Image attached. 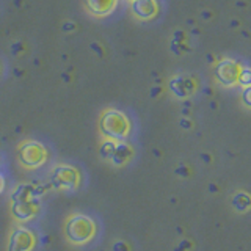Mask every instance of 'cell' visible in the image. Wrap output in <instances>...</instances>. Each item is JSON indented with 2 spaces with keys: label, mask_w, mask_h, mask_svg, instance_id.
<instances>
[{
  "label": "cell",
  "mask_w": 251,
  "mask_h": 251,
  "mask_svg": "<svg viewBox=\"0 0 251 251\" xmlns=\"http://www.w3.org/2000/svg\"><path fill=\"white\" fill-rule=\"evenodd\" d=\"M179 124H180V127H182V129H190L192 127V121L187 120V118H182Z\"/></svg>",
  "instance_id": "7402d4cb"
},
{
  "label": "cell",
  "mask_w": 251,
  "mask_h": 251,
  "mask_svg": "<svg viewBox=\"0 0 251 251\" xmlns=\"http://www.w3.org/2000/svg\"><path fill=\"white\" fill-rule=\"evenodd\" d=\"M19 163L27 170H38L49 160L47 148L36 140H25L18 148Z\"/></svg>",
  "instance_id": "277c9868"
},
{
  "label": "cell",
  "mask_w": 251,
  "mask_h": 251,
  "mask_svg": "<svg viewBox=\"0 0 251 251\" xmlns=\"http://www.w3.org/2000/svg\"><path fill=\"white\" fill-rule=\"evenodd\" d=\"M242 66L237 61H234L231 58H225L217 65L215 74L220 83H223L226 86H232L235 83H239V74H240Z\"/></svg>",
  "instance_id": "52a82bcc"
},
{
  "label": "cell",
  "mask_w": 251,
  "mask_h": 251,
  "mask_svg": "<svg viewBox=\"0 0 251 251\" xmlns=\"http://www.w3.org/2000/svg\"><path fill=\"white\" fill-rule=\"evenodd\" d=\"M116 143H118V141H115V140L102 138L100 146H99V155H100V159H104V160L110 162V159H112V155H113V151H115Z\"/></svg>",
  "instance_id": "5bb4252c"
},
{
  "label": "cell",
  "mask_w": 251,
  "mask_h": 251,
  "mask_svg": "<svg viewBox=\"0 0 251 251\" xmlns=\"http://www.w3.org/2000/svg\"><path fill=\"white\" fill-rule=\"evenodd\" d=\"M231 204L237 212H247L251 209V196L247 192H237L232 196Z\"/></svg>",
  "instance_id": "4fadbf2b"
},
{
  "label": "cell",
  "mask_w": 251,
  "mask_h": 251,
  "mask_svg": "<svg viewBox=\"0 0 251 251\" xmlns=\"http://www.w3.org/2000/svg\"><path fill=\"white\" fill-rule=\"evenodd\" d=\"M168 86H170V91L179 99H185L188 96H192L196 90V83L193 78L188 75H180V74L173 77Z\"/></svg>",
  "instance_id": "8fae6325"
},
{
  "label": "cell",
  "mask_w": 251,
  "mask_h": 251,
  "mask_svg": "<svg viewBox=\"0 0 251 251\" xmlns=\"http://www.w3.org/2000/svg\"><path fill=\"white\" fill-rule=\"evenodd\" d=\"M98 127L102 138L124 141L130 135L132 124L129 116L124 112L113 107H108L105 110H102V113L99 115Z\"/></svg>",
  "instance_id": "6da1fadb"
},
{
  "label": "cell",
  "mask_w": 251,
  "mask_h": 251,
  "mask_svg": "<svg viewBox=\"0 0 251 251\" xmlns=\"http://www.w3.org/2000/svg\"><path fill=\"white\" fill-rule=\"evenodd\" d=\"M159 93H160V88H152V91H151V96H152V98H155Z\"/></svg>",
  "instance_id": "cb8c5ba5"
},
{
  "label": "cell",
  "mask_w": 251,
  "mask_h": 251,
  "mask_svg": "<svg viewBox=\"0 0 251 251\" xmlns=\"http://www.w3.org/2000/svg\"><path fill=\"white\" fill-rule=\"evenodd\" d=\"M36 247V234L27 226H14L8 237L6 251H33Z\"/></svg>",
  "instance_id": "5b68a950"
},
{
  "label": "cell",
  "mask_w": 251,
  "mask_h": 251,
  "mask_svg": "<svg viewBox=\"0 0 251 251\" xmlns=\"http://www.w3.org/2000/svg\"><path fill=\"white\" fill-rule=\"evenodd\" d=\"M0 69H2V66H0Z\"/></svg>",
  "instance_id": "83f0119b"
},
{
  "label": "cell",
  "mask_w": 251,
  "mask_h": 251,
  "mask_svg": "<svg viewBox=\"0 0 251 251\" xmlns=\"http://www.w3.org/2000/svg\"><path fill=\"white\" fill-rule=\"evenodd\" d=\"M41 209V201H18V202H10V210L14 220L24 223V222H31Z\"/></svg>",
  "instance_id": "ba28073f"
},
{
  "label": "cell",
  "mask_w": 251,
  "mask_h": 251,
  "mask_svg": "<svg viewBox=\"0 0 251 251\" xmlns=\"http://www.w3.org/2000/svg\"><path fill=\"white\" fill-rule=\"evenodd\" d=\"M209 190H210V192H217V190H218V187H217V185H210V187H209Z\"/></svg>",
  "instance_id": "d4e9b609"
},
{
  "label": "cell",
  "mask_w": 251,
  "mask_h": 251,
  "mask_svg": "<svg viewBox=\"0 0 251 251\" xmlns=\"http://www.w3.org/2000/svg\"><path fill=\"white\" fill-rule=\"evenodd\" d=\"M113 251H129L130 247H129V243H126L124 240H116L113 243V247H112Z\"/></svg>",
  "instance_id": "e0dca14e"
},
{
  "label": "cell",
  "mask_w": 251,
  "mask_h": 251,
  "mask_svg": "<svg viewBox=\"0 0 251 251\" xmlns=\"http://www.w3.org/2000/svg\"><path fill=\"white\" fill-rule=\"evenodd\" d=\"M202 160H204V162H210L209 155H207V154H202Z\"/></svg>",
  "instance_id": "484cf974"
},
{
  "label": "cell",
  "mask_w": 251,
  "mask_h": 251,
  "mask_svg": "<svg viewBox=\"0 0 251 251\" xmlns=\"http://www.w3.org/2000/svg\"><path fill=\"white\" fill-rule=\"evenodd\" d=\"M80 171L69 163H58L50 170L49 187L60 192H73L80 185Z\"/></svg>",
  "instance_id": "3957f363"
},
{
  "label": "cell",
  "mask_w": 251,
  "mask_h": 251,
  "mask_svg": "<svg viewBox=\"0 0 251 251\" xmlns=\"http://www.w3.org/2000/svg\"><path fill=\"white\" fill-rule=\"evenodd\" d=\"M242 100L247 107L251 108V86H245L242 91Z\"/></svg>",
  "instance_id": "2e32d148"
},
{
  "label": "cell",
  "mask_w": 251,
  "mask_h": 251,
  "mask_svg": "<svg viewBox=\"0 0 251 251\" xmlns=\"http://www.w3.org/2000/svg\"><path fill=\"white\" fill-rule=\"evenodd\" d=\"M126 2H127V3H132V2H135V0H126Z\"/></svg>",
  "instance_id": "4316f807"
},
{
  "label": "cell",
  "mask_w": 251,
  "mask_h": 251,
  "mask_svg": "<svg viewBox=\"0 0 251 251\" xmlns=\"http://www.w3.org/2000/svg\"><path fill=\"white\" fill-rule=\"evenodd\" d=\"M47 192V187L44 188L43 185L38 184H31V182H24V184H18L13 192L10 195V202H18V201H35L44 196V193Z\"/></svg>",
  "instance_id": "8992f818"
},
{
  "label": "cell",
  "mask_w": 251,
  "mask_h": 251,
  "mask_svg": "<svg viewBox=\"0 0 251 251\" xmlns=\"http://www.w3.org/2000/svg\"><path fill=\"white\" fill-rule=\"evenodd\" d=\"M91 49H93L94 52H98L99 57H104V49H102V47H100L98 43H93V44H91Z\"/></svg>",
  "instance_id": "44dd1931"
},
{
  "label": "cell",
  "mask_w": 251,
  "mask_h": 251,
  "mask_svg": "<svg viewBox=\"0 0 251 251\" xmlns=\"http://www.w3.org/2000/svg\"><path fill=\"white\" fill-rule=\"evenodd\" d=\"M3 188H5V177L2 173H0V193L3 192Z\"/></svg>",
  "instance_id": "603a6c76"
},
{
  "label": "cell",
  "mask_w": 251,
  "mask_h": 251,
  "mask_svg": "<svg viewBox=\"0 0 251 251\" xmlns=\"http://www.w3.org/2000/svg\"><path fill=\"white\" fill-rule=\"evenodd\" d=\"M176 175H179V176H184V177H187L188 175H190V170H188L187 167H179V168L176 170Z\"/></svg>",
  "instance_id": "ffe728a7"
},
{
  "label": "cell",
  "mask_w": 251,
  "mask_h": 251,
  "mask_svg": "<svg viewBox=\"0 0 251 251\" xmlns=\"http://www.w3.org/2000/svg\"><path fill=\"white\" fill-rule=\"evenodd\" d=\"M65 235L73 245H86L96 235V223L85 214H73L66 218Z\"/></svg>",
  "instance_id": "7a4b0ae2"
},
{
  "label": "cell",
  "mask_w": 251,
  "mask_h": 251,
  "mask_svg": "<svg viewBox=\"0 0 251 251\" xmlns=\"http://www.w3.org/2000/svg\"><path fill=\"white\" fill-rule=\"evenodd\" d=\"M75 28H77V25H75V22H73V21H66L61 25V30L65 31V33H69V31H75Z\"/></svg>",
  "instance_id": "ac0fdd59"
},
{
  "label": "cell",
  "mask_w": 251,
  "mask_h": 251,
  "mask_svg": "<svg viewBox=\"0 0 251 251\" xmlns=\"http://www.w3.org/2000/svg\"><path fill=\"white\" fill-rule=\"evenodd\" d=\"M239 83L242 86H251V68H242L240 69Z\"/></svg>",
  "instance_id": "9a60e30c"
},
{
  "label": "cell",
  "mask_w": 251,
  "mask_h": 251,
  "mask_svg": "<svg viewBox=\"0 0 251 251\" xmlns=\"http://www.w3.org/2000/svg\"><path fill=\"white\" fill-rule=\"evenodd\" d=\"M120 0H83V8L93 18H108L116 10Z\"/></svg>",
  "instance_id": "9c48e42d"
},
{
  "label": "cell",
  "mask_w": 251,
  "mask_h": 251,
  "mask_svg": "<svg viewBox=\"0 0 251 251\" xmlns=\"http://www.w3.org/2000/svg\"><path fill=\"white\" fill-rule=\"evenodd\" d=\"M130 11L138 21H151L159 14V2L157 0H135L130 3Z\"/></svg>",
  "instance_id": "30bf717a"
},
{
  "label": "cell",
  "mask_w": 251,
  "mask_h": 251,
  "mask_svg": "<svg viewBox=\"0 0 251 251\" xmlns=\"http://www.w3.org/2000/svg\"><path fill=\"white\" fill-rule=\"evenodd\" d=\"M133 154L135 152H133V148L130 143H127L126 140L118 141L112 159H110V163H112L113 167H124L126 163H129L132 160Z\"/></svg>",
  "instance_id": "7c38bea8"
},
{
  "label": "cell",
  "mask_w": 251,
  "mask_h": 251,
  "mask_svg": "<svg viewBox=\"0 0 251 251\" xmlns=\"http://www.w3.org/2000/svg\"><path fill=\"white\" fill-rule=\"evenodd\" d=\"M192 247V242H188V240H182L177 245V248H175V251H185V250H190Z\"/></svg>",
  "instance_id": "d6986e66"
}]
</instances>
